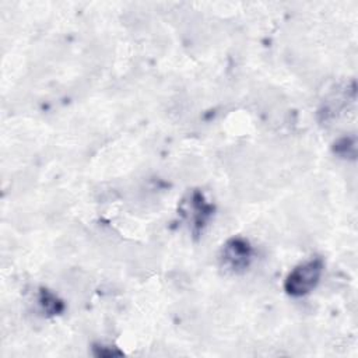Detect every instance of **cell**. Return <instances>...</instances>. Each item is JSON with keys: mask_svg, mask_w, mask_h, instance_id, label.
<instances>
[{"mask_svg": "<svg viewBox=\"0 0 358 358\" xmlns=\"http://www.w3.org/2000/svg\"><path fill=\"white\" fill-rule=\"evenodd\" d=\"M249 257H250V249L248 243L241 239H232L224 248L222 259L225 264L229 266L232 270L245 267L249 262Z\"/></svg>", "mask_w": 358, "mask_h": 358, "instance_id": "obj_2", "label": "cell"}, {"mask_svg": "<svg viewBox=\"0 0 358 358\" xmlns=\"http://www.w3.org/2000/svg\"><path fill=\"white\" fill-rule=\"evenodd\" d=\"M320 274H322V262L319 259H313L303 264H299L289 273L285 281V289L291 295H296V296L308 294L317 284Z\"/></svg>", "mask_w": 358, "mask_h": 358, "instance_id": "obj_1", "label": "cell"}]
</instances>
